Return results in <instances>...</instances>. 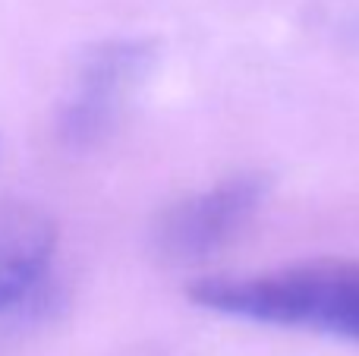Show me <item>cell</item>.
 <instances>
[{"instance_id": "cell-1", "label": "cell", "mask_w": 359, "mask_h": 356, "mask_svg": "<svg viewBox=\"0 0 359 356\" xmlns=\"http://www.w3.org/2000/svg\"><path fill=\"white\" fill-rule=\"evenodd\" d=\"M189 296L202 309L221 315L306 328L359 344V262L318 259L265 275L205 278Z\"/></svg>"}, {"instance_id": "cell-2", "label": "cell", "mask_w": 359, "mask_h": 356, "mask_svg": "<svg viewBox=\"0 0 359 356\" xmlns=\"http://www.w3.org/2000/svg\"><path fill=\"white\" fill-rule=\"evenodd\" d=\"M151 60H155V48L139 38H117L98 44L76 76L73 98L63 104L60 136L67 139V145L88 149L101 142L117 123L136 85L151 69Z\"/></svg>"}, {"instance_id": "cell-3", "label": "cell", "mask_w": 359, "mask_h": 356, "mask_svg": "<svg viewBox=\"0 0 359 356\" xmlns=\"http://www.w3.org/2000/svg\"><path fill=\"white\" fill-rule=\"evenodd\" d=\"M262 196L265 180L259 174H240L177 202L155 231L158 249L177 262L205 259L246 227V221L262 205Z\"/></svg>"}, {"instance_id": "cell-4", "label": "cell", "mask_w": 359, "mask_h": 356, "mask_svg": "<svg viewBox=\"0 0 359 356\" xmlns=\"http://www.w3.org/2000/svg\"><path fill=\"white\" fill-rule=\"evenodd\" d=\"M57 231L44 214H0V313L22 306L48 278Z\"/></svg>"}]
</instances>
